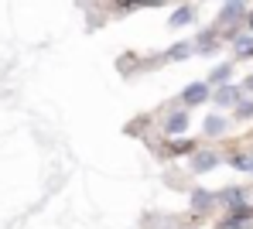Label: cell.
<instances>
[{
    "label": "cell",
    "instance_id": "52a82bcc",
    "mask_svg": "<svg viewBox=\"0 0 253 229\" xmlns=\"http://www.w3.org/2000/svg\"><path fill=\"white\" fill-rule=\"evenodd\" d=\"M215 103H219V106H229V103H236V89H229V86H222V89L215 92Z\"/></svg>",
    "mask_w": 253,
    "mask_h": 229
},
{
    "label": "cell",
    "instance_id": "5bb4252c",
    "mask_svg": "<svg viewBox=\"0 0 253 229\" xmlns=\"http://www.w3.org/2000/svg\"><path fill=\"white\" fill-rule=\"evenodd\" d=\"M250 168H253V161H250Z\"/></svg>",
    "mask_w": 253,
    "mask_h": 229
},
{
    "label": "cell",
    "instance_id": "6da1fadb",
    "mask_svg": "<svg viewBox=\"0 0 253 229\" xmlns=\"http://www.w3.org/2000/svg\"><path fill=\"white\" fill-rule=\"evenodd\" d=\"M181 99H185L188 106H195V103H206V99H209V86H206V82H192L188 89L181 92Z\"/></svg>",
    "mask_w": 253,
    "mask_h": 229
},
{
    "label": "cell",
    "instance_id": "7a4b0ae2",
    "mask_svg": "<svg viewBox=\"0 0 253 229\" xmlns=\"http://www.w3.org/2000/svg\"><path fill=\"white\" fill-rule=\"evenodd\" d=\"M165 130H168L171 137L185 134V130H188V116H185V113H171L168 120H165Z\"/></svg>",
    "mask_w": 253,
    "mask_h": 229
},
{
    "label": "cell",
    "instance_id": "ba28073f",
    "mask_svg": "<svg viewBox=\"0 0 253 229\" xmlns=\"http://www.w3.org/2000/svg\"><path fill=\"white\" fill-rule=\"evenodd\" d=\"M192 51H195V45H174L168 51V58H185V55H192Z\"/></svg>",
    "mask_w": 253,
    "mask_h": 229
},
{
    "label": "cell",
    "instance_id": "8992f818",
    "mask_svg": "<svg viewBox=\"0 0 253 229\" xmlns=\"http://www.w3.org/2000/svg\"><path fill=\"white\" fill-rule=\"evenodd\" d=\"M222 130H226V120H222V116H209V120H206V134H209V137L222 134Z\"/></svg>",
    "mask_w": 253,
    "mask_h": 229
},
{
    "label": "cell",
    "instance_id": "8fae6325",
    "mask_svg": "<svg viewBox=\"0 0 253 229\" xmlns=\"http://www.w3.org/2000/svg\"><path fill=\"white\" fill-rule=\"evenodd\" d=\"M240 10H243V3H240V0H236V3H229V7H226V21L240 17Z\"/></svg>",
    "mask_w": 253,
    "mask_h": 229
},
{
    "label": "cell",
    "instance_id": "5b68a950",
    "mask_svg": "<svg viewBox=\"0 0 253 229\" xmlns=\"http://www.w3.org/2000/svg\"><path fill=\"white\" fill-rule=\"evenodd\" d=\"M212 202H215L212 191H195V195H192V205H195V209H209Z\"/></svg>",
    "mask_w": 253,
    "mask_h": 229
},
{
    "label": "cell",
    "instance_id": "3957f363",
    "mask_svg": "<svg viewBox=\"0 0 253 229\" xmlns=\"http://www.w3.org/2000/svg\"><path fill=\"white\" fill-rule=\"evenodd\" d=\"M195 21V10H188V7H181V10H174L168 17V24L171 28H185V24H192Z\"/></svg>",
    "mask_w": 253,
    "mask_h": 229
},
{
    "label": "cell",
    "instance_id": "9c48e42d",
    "mask_svg": "<svg viewBox=\"0 0 253 229\" xmlns=\"http://www.w3.org/2000/svg\"><path fill=\"white\" fill-rule=\"evenodd\" d=\"M236 51L240 55H253V38H236Z\"/></svg>",
    "mask_w": 253,
    "mask_h": 229
},
{
    "label": "cell",
    "instance_id": "7c38bea8",
    "mask_svg": "<svg viewBox=\"0 0 253 229\" xmlns=\"http://www.w3.org/2000/svg\"><path fill=\"white\" fill-rule=\"evenodd\" d=\"M247 86H250V89H253V79H250V82H247Z\"/></svg>",
    "mask_w": 253,
    "mask_h": 229
},
{
    "label": "cell",
    "instance_id": "4fadbf2b",
    "mask_svg": "<svg viewBox=\"0 0 253 229\" xmlns=\"http://www.w3.org/2000/svg\"><path fill=\"white\" fill-rule=\"evenodd\" d=\"M250 28H253V17H250Z\"/></svg>",
    "mask_w": 253,
    "mask_h": 229
},
{
    "label": "cell",
    "instance_id": "30bf717a",
    "mask_svg": "<svg viewBox=\"0 0 253 229\" xmlns=\"http://www.w3.org/2000/svg\"><path fill=\"white\" fill-rule=\"evenodd\" d=\"M229 79V65H219L215 72H212V82H226Z\"/></svg>",
    "mask_w": 253,
    "mask_h": 229
},
{
    "label": "cell",
    "instance_id": "277c9868",
    "mask_svg": "<svg viewBox=\"0 0 253 229\" xmlns=\"http://www.w3.org/2000/svg\"><path fill=\"white\" fill-rule=\"evenodd\" d=\"M215 161H219L215 154L202 151V154H195V157H192V168H195V171H209V168H215Z\"/></svg>",
    "mask_w": 253,
    "mask_h": 229
}]
</instances>
